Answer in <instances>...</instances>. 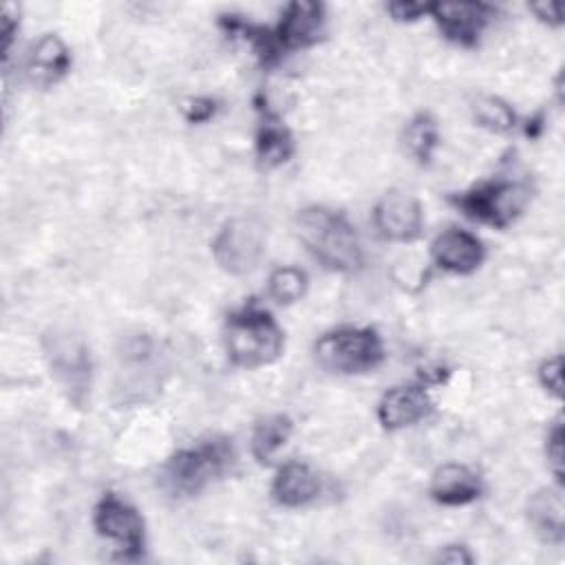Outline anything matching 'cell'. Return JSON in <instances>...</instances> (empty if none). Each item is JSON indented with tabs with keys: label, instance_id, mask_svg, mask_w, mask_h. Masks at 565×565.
Listing matches in <instances>:
<instances>
[{
	"label": "cell",
	"instance_id": "obj_1",
	"mask_svg": "<svg viewBox=\"0 0 565 565\" xmlns=\"http://www.w3.org/2000/svg\"><path fill=\"white\" fill-rule=\"evenodd\" d=\"M296 234L305 249L329 271L353 274L364 265V247L344 212L307 205L296 214Z\"/></svg>",
	"mask_w": 565,
	"mask_h": 565
},
{
	"label": "cell",
	"instance_id": "obj_2",
	"mask_svg": "<svg viewBox=\"0 0 565 565\" xmlns=\"http://www.w3.org/2000/svg\"><path fill=\"white\" fill-rule=\"evenodd\" d=\"M236 463L227 437L214 435L170 455L159 470V488L174 501L199 497L214 481L223 479Z\"/></svg>",
	"mask_w": 565,
	"mask_h": 565
},
{
	"label": "cell",
	"instance_id": "obj_3",
	"mask_svg": "<svg viewBox=\"0 0 565 565\" xmlns=\"http://www.w3.org/2000/svg\"><path fill=\"white\" fill-rule=\"evenodd\" d=\"M223 342L230 362L249 371L267 366L280 358L285 333L267 309L247 302L227 316Z\"/></svg>",
	"mask_w": 565,
	"mask_h": 565
},
{
	"label": "cell",
	"instance_id": "obj_4",
	"mask_svg": "<svg viewBox=\"0 0 565 565\" xmlns=\"http://www.w3.org/2000/svg\"><path fill=\"white\" fill-rule=\"evenodd\" d=\"M313 355L331 373L360 375L375 371L384 362L386 349L373 327H335L316 340Z\"/></svg>",
	"mask_w": 565,
	"mask_h": 565
},
{
	"label": "cell",
	"instance_id": "obj_5",
	"mask_svg": "<svg viewBox=\"0 0 565 565\" xmlns=\"http://www.w3.org/2000/svg\"><path fill=\"white\" fill-rule=\"evenodd\" d=\"M532 199V188L519 179H494L450 194L448 201L470 221L505 230L512 225Z\"/></svg>",
	"mask_w": 565,
	"mask_h": 565
},
{
	"label": "cell",
	"instance_id": "obj_6",
	"mask_svg": "<svg viewBox=\"0 0 565 565\" xmlns=\"http://www.w3.org/2000/svg\"><path fill=\"white\" fill-rule=\"evenodd\" d=\"M44 358L51 375L75 406H84L93 386L90 351L82 335L68 329H53L44 335Z\"/></svg>",
	"mask_w": 565,
	"mask_h": 565
},
{
	"label": "cell",
	"instance_id": "obj_7",
	"mask_svg": "<svg viewBox=\"0 0 565 565\" xmlns=\"http://www.w3.org/2000/svg\"><path fill=\"white\" fill-rule=\"evenodd\" d=\"M93 527L121 561H139L146 547V523L139 510L115 492H104L93 508Z\"/></svg>",
	"mask_w": 565,
	"mask_h": 565
},
{
	"label": "cell",
	"instance_id": "obj_8",
	"mask_svg": "<svg viewBox=\"0 0 565 565\" xmlns=\"http://www.w3.org/2000/svg\"><path fill=\"white\" fill-rule=\"evenodd\" d=\"M265 243V227L258 218L232 216L218 227L212 241V256L225 274L245 276L258 267Z\"/></svg>",
	"mask_w": 565,
	"mask_h": 565
},
{
	"label": "cell",
	"instance_id": "obj_9",
	"mask_svg": "<svg viewBox=\"0 0 565 565\" xmlns=\"http://www.w3.org/2000/svg\"><path fill=\"white\" fill-rule=\"evenodd\" d=\"M494 15V7L486 2H430V18L439 33L463 49H475L481 42Z\"/></svg>",
	"mask_w": 565,
	"mask_h": 565
},
{
	"label": "cell",
	"instance_id": "obj_10",
	"mask_svg": "<svg viewBox=\"0 0 565 565\" xmlns=\"http://www.w3.org/2000/svg\"><path fill=\"white\" fill-rule=\"evenodd\" d=\"M377 234L391 243H413L424 230L422 203L404 190H388L373 207Z\"/></svg>",
	"mask_w": 565,
	"mask_h": 565
},
{
	"label": "cell",
	"instance_id": "obj_11",
	"mask_svg": "<svg viewBox=\"0 0 565 565\" xmlns=\"http://www.w3.org/2000/svg\"><path fill=\"white\" fill-rule=\"evenodd\" d=\"M327 11L322 2L313 0H294L285 4L280 20L276 24L274 38L282 53L302 51L318 44L324 35Z\"/></svg>",
	"mask_w": 565,
	"mask_h": 565
},
{
	"label": "cell",
	"instance_id": "obj_12",
	"mask_svg": "<svg viewBox=\"0 0 565 565\" xmlns=\"http://www.w3.org/2000/svg\"><path fill=\"white\" fill-rule=\"evenodd\" d=\"M433 413L426 384L411 382L388 388L377 402V422L384 430H402L419 424Z\"/></svg>",
	"mask_w": 565,
	"mask_h": 565
},
{
	"label": "cell",
	"instance_id": "obj_13",
	"mask_svg": "<svg viewBox=\"0 0 565 565\" xmlns=\"http://www.w3.org/2000/svg\"><path fill=\"white\" fill-rule=\"evenodd\" d=\"M430 258L439 269L466 276L481 267L486 247L477 234L461 227H448L433 238Z\"/></svg>",
	"mask_w": 565,
	"mask_h": 565
},
{
	"label": "cell",
	"instance_id": "obj_14",
	"mask_svg": "<svg viewBox=\"0 0 565 565\" xmlns=\"http://www.w3.org/2000/svg\"><path fill=\"white\" fill-rule=\"evenodd\" d=\"M322 492L320 475L305 461H287L282 463L269 486V494L274 503L280 508L298 510L318 501Z\"/></svg>",
	"mask_w": 565,
	"mask_h": 565
},
{
	"label": "cell",
	"instance_id": "obj_15",
	"mask_svg": "<svg viewBox=\"0 0 565 565\" xmlns=\"http://www.w3.org/2000/svg\"><path fill=\"white\" fill-rule=\"evenodd\" d=\"M428 492L439 505L459 508L475 503L483 494V481L466 463H444L433 472Z\"/></svg>",
	"mask_w": 565,
	"mask_h": 565
},
{
	"label": "cell",
	"instance_id": "obj_16",
	"mask_svg": "<svg viewBox=\"0 0 565 565\" xmlns=\"http://www.w3.org/2000/svg\"><path fill=\"white\" fill-rule=\"evenodd\" d=\"M527 523L539 541L547 545H563L565 541V501L563 488H539L530 494L525 505Z\"/></svg>",
	"mask_w": 565,
	"mask_h": 565
},
{
	"label": "cell",
	"instance_id": "obj_17",
	"mask_svg": "<svg viewBox=\"0 0 565 565\" xmlns=\"http://www.w3.org/2000/svg\"><path fill=\"white\" fill-rule=\"evenodd\" d=\"M71 51L66 42L55 33H44L29 51L26 73L31 82L51 86L71 71Z\"/></svg>",
	"mask_w": 565,
	"mask_h": 565
},
{
	"label": "cell",
	"instance_id": "obj_18",
	"mask_svg": "<svg viewBox=\"0 0 565 565\" xmlns=\"http://www.w3.org/2000/svg\"><path fill=\"white\" fill-rule=\"evenodd\" d=\"M258 110L260 124L256 128V159L263 168H280L296 152L294 135L269 108L258 106Z\"/></svg>",
	"mask_w": 565,
	"mask_h": 565
},
{
	"label": "cell",
	"instance_id": "obj_19",
	"mask_svg": "<svg viewBox=\"0 0 565 565\" xmlns=\"http://www.w3.org/2000/svg\"><path fill=\"white\" fill-rule=\"evenodd\" d=\"M291 433H294V422L289 415L274 413V415L260 417L254 424L252 437H249L252 457L260 466H269L276 459L278 450L289 441Z\"/></svg>",
	"mask_w": 565,
	"mask_h": 565
},
{
	"label": "cell",
	"instance_id": "obj_20",
	"mask_svg": "<svg viewBox=\"0 0 565 565\" xmlns=\"http://www.w3.org/2000/svg\"><path fill=\"white\" fill-rule=\"evenodd\" d=\"M404 146L417 163L422 166L430 163L435 150L439 148L437 119L426 110L413 115L404 128Z\"/></svg>",
	"mask_w": 565,
	"mask_h": 565
},
{
	"label": "cell",
	"instance_id": "obj_21",
	"mask_svg": "<svg viewBox=\"0 0 565 565\" xmlns=\"http://www.w3.org/2000/svg\"><path fill=\"white\" fill-rule=\"evenodd\" d=\"M470 108L475 121L494 135H508L516 128V113L497 95H479Z\"/></svg>",
	"mask_w": 565,
	"mask_h": 565
},
{
	"label": "cell",
	"instance_id": "obj_22",
	"mask_svg": "<svg viewBox=\"0 0 565 565\" xmlns=\"http://www.w3.org/2000/svg\"><path fill=\"white\" fill-rule=\"evenodd\" d=\"M309 289V276L296 265H280L269 274L267 291L278 305H294L305 298Z\"/></svg>",
	"mask_w": 565,
	"mask_h": 565
},
{
	"label": "cell",
	"instance_id": "obj_23",
	"mask_svg": "<svg viewBox=\"0 0 565 565\" xmlns=\"http://www.w3.org/2000/svg\"><path fill=\"white\" fill-rule=\"evenodd\" d=\"M545 459L558 486H563V419L558 417L545 435Z\"/></svg>",
	"mask_w": 565,
	"mask_h": 565
},
{
	"label": "cell",
	"instance_id": "obj_24",
	"mask_svg": "<svg viewBox=\"0 0 565 565\" xmlns=\"http://www.w3.org/2000/svg\"><path fill=\"white\" fill-rule=\"evenodd\" d=\"M536 377H539L541 388L547 395L561 399V395H563V358L561 355L545 358L536 369Z\"/></svg>",
	"mask_w": 565,
	"mask_h": 565
},
{
	"label": "cell",
	"instance_id": "obj_25",
	"mask_svg": "<svg viewBox=\"0 0 565 565\" xmlns=\"http://www.w3.org/2000/svg\"><path fill=\"white\" fill-rule=\"evenodd\" d=\"M386 13L395 20V22H417L422 18H430V2H388L386 4Z\"/></svg>",
	"mask_w": 565,
	"mask_h": 565
},
{
	"label": "cell",
	"instance_id": "obj_26",
	"mask_svg": "<svg viewBox=\"0 0 565 565\" xmlns=\"http://www.w3.org/2000/svg\"><path fill=\"white\" fill-rule=\"evenodd\" d=\"M218 110L216 99L212 97H194L190 102H185L183 106V117L188 124H205L210 121Z\"/></svg>",
	"mask_w": 565,
	"mask_h": 565
},
{
	"label": "cell",
	"instance_id": "obj_27",
	"mask_svg": "<svg viewBox=\"0 0 565 565\" xmlns=\"http://www.w3.org/2000/svg\"><path fill=\"white\" fill-rule=\"evenodd\" d=\"M0 22H2V29H0V33H2V57L7 60L9 51L13 46L15 33L20 29V9H18V4H11V2L4 4Z\"/></svg>",
	"mask_w": 565,
	"mask_h": 565
},
{
	"label": "cell",
	"instance_id": "obj_28",
	"mask_svg": "<svg viewBox=\"0 0 565 565\" xmlns=\"http://www.w3.org/2000/svg\"><path fill=\"white\" fill-rule=\"evenodd\" d=\"M527 9L534 13V18L552 29H558L563 24V7L556 2H532Z\"/></svg>",
	"mask_w": 565,
	"mask_h": 565
},
{
	"label": "cell",
	"instance_id": "obj_29",
	"mask_svg": "<svg viewBox=\"0 0 565 565\" xmlns=\"http://www.w3.org/2000/svg\"><path fill=\"white\" fill-rule=\"evenodd\" d=\"M435 561H439V563H450V565H468V563H472L475 558H472V554L468 552L466 545L452 543V545H444V547L437 552Z\"/></svg>",
	"mask_w": 565,
	"mask_h": 565
}]
</instances>
